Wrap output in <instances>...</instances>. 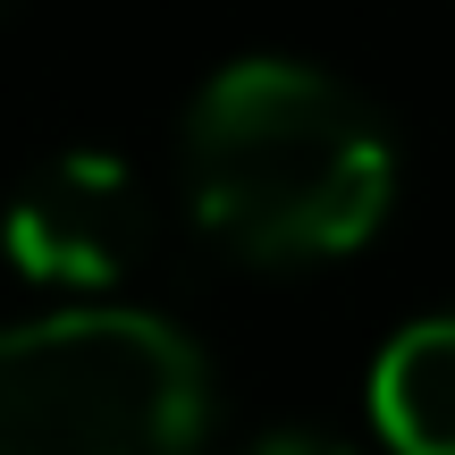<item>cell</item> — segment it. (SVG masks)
Here are the masks:
<instances>
[{
	"mask_svg": "<svg viewBox=\"0 0 455 455\" xmlns=\"http://www.w3.org/2000/svg\"><path fill=\"white\" fill-rule=\"evenodd\" d=\"M244 455H355V447L329 439V430H304V422H295V430H261Z\"/></svg>",
	"mask_w": 455,
	"mask_h": 455,
	"instance_id": "obj_5",
	"label": "cell"
},
{
	"mask_svg": "<svg viewBox=\"0 0 455 455\" xmlns=\"http://www.w3.org/2000/svg\"><path fill=\"white\" fill-rule=\"evenodd\" d=\"M9 9H17V0H0V26H9Z\"/></svg>",
	"mask_w": 455,
	"mask_h": 455,
	"instance_id": "obj_6",
	"label": "cell"
},
{
	"mask_svg": "<svg viewBox=\"0 0 455 455\" xmlns=\"http://www.w3.org/2000/svg\"><path fill=\"white\" fill-rule=\"evenodd\" d=\"M178 186L195 228L236 261L321 270L388 228L396 144L346 76L287 51H244L186 101Z\"/></svg>",
	"mask_w": 455,
	"mask_h": 455,
	"instance_id": "obj_1",
	"label": "cell"
},
{
	"mask_svg": "<svg viewBox=\"0 0 455 455\" xmlns=\"http://www.w3.org/2000/svg\"><path fill=\"white\" fill-rule=\"evenodd\" d=\"M212 363L135 304H60L0 329V455H203Z\"/></svg>",
	"mask_w": 455,
	"mask_h": 455,
	"instance_id": "obj_2",
	"label": "cell"
},
{
	"mask_svg": "<svg viewBox=\"0 0 455 455\" xmlns=\"http://www.w3.org/2000/svg\"><path fill=\"white\" fill-rule=\"evenodd\" d=\"M363 405L388 455H455V312L405 321L379 346Z\"/></svg>",
	"mask_w": 455,
	"mask_h": 455,
	"instance_id": "obj_4",
	"label": "cell"
},
{
	"mask_svg": "<svg viewBox=\"0 0 455 455\" xmlns=\"http://www.w3.org/2000/svg\"><path fill=\"white\" fill-rule=\"evenodd\" d=\"M152 244V195L144 169L110 144L43 152L0 203V261L26 287H51L68 304L118 287Z\"/></svg>",
	"mask_w": 455,
	"mask_h": 455,
	"instance_id": "obj_3",
	"label": "cell"
}]
</instances>
